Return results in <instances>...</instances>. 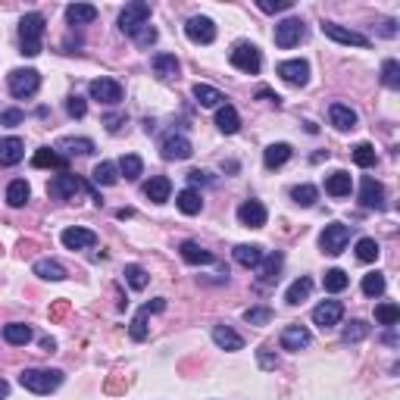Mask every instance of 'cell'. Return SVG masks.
<instances>
[{
  "instance_id": "obj_1",
  "label": "cell",
  "mask_w": 400,
  "mask_h": 400,
  "mask_svg": "<svg viewBox=\"0 0 400 400\" xmlns=\"http://www.w3.org/2000/svg\"><path fill=\"white\" fill-rule=\"evenodd\" d=\"M44 32H47V19L41 13H26L19 19V47L22 57H38L41 44H44Z\"/></svg>"
},
{
  "instance_id": "obj_2",
  "label": "cell",
  "mask_w": 400,
  "mask_h": 400,
  "mask_svg": "<svg viewBox=\"0 0 400 400\" xmlns=\"http://www.w3.org/2000/svg\"><path fill=\"white\" fill-rule=\"evenodd\" d=\"M82 191H88V194L94 197L100 204V194L91 188L88 182H82L79 175H69V172H59V175L50 178V184H47V194L53 197V200H73V197H79Z\"/></svg>"
},
{
  "instance_id": "obj_3",
  "label": "cell",
  "mask_w": 400,
  "mask_h": 400,
  "mask_svg": "<svg viewBox=\"0 0 400 400\" xmlns=\"http://www.w3.org/2000/svg\"><path fill=\"white\" fill-rule=\"evenodd\" d=\"M19 385L32 394H50L63 385V372L59 369H26L19 375Z\"/></svg>"
},
{
  "instance_id": "obj_4",
  "label": "cell",
  "mask_w": 400,
  "mask_h": 400,
  "mask_svg": "<svg viewBox=\"0 0 400 400\" xmlns=\"http://www.w3.org/2000/svg\"><path fill=\"white\" fill-rule=\"evenodd\" d=\"M147 22H151V3H144V0H135V3H128V7L119 13V32L128 35V38H135V35H138Z\"/></svg>"
},
{
  "instance_id": "obj_5",
  "label": "cell",
  "mask_w": 400,
  "mask_h": 400,
  "mask_svg": "<svg viewBox=\"0 0 400 400\" xmlns=\"http://www.w3.org/2000/svg\"><path fill=\"white\" fill-rule=\"evenodd\" d=\"M7 88H10V94L19 100L35 97L41 88V73L38 69H13V73L7 75Z\"/></svg>"
},
{
  "instance_id": "obj_6",
  "label": "cell",
  "mask_w": 400,
  "mask_h": 400,
  "mask_svg": "<svg viewBox=\"0 0 400 400\" xmlns=\"http://www.w3.org/2000/svg\"><path fill=\"white\" fill-rule=\"evenodd\" d=\"M229 59H231V66H235V69H241V73H247V75H256L263 69L260 50H256V44H247V41H241V44L231 47Z\"/></svg>"
},
{
  "instance_id": "obj_7",
  "label": "cell",
  "mask_w": 400,
  "mask_h": 400,
  "mask_svg": "<svg viewBox=\"0 0 400 400\" xmlns=\"http://www.w3.org/2000/svg\"><path fill=\"white\" fill-rule=\"evenodd\" d=\"M347 241H350V225H344V222L325 225V231L319 235V247H322V254H328V256H338L347 247Z\"/></svg>"
},
{
  "instance_id": "obj_8",
  "label": "cell",
  "mask_w": 400,
  "mask_h": 400,
  "mask_svg": "<svg viewBox=\"0 0 400 400\" xmlns=\"http://www.w3.org/2000/svg\"><path fill=\"white\" fill-rule=\"evenodd\" d=\"M307 35V26H303V19H297V16H288V19H282L276 26V44L282 47V50H291L294 44H301V38Z\"/></svg>"
},
{
  "instance_id": "obj_9",
  "label": "cell",
  "mask_w": 400,
  "mask_h": 400,
  "mask_svg": "<svg viewBox=\"0 0 400 400\" xmlns=\"http://www.w3.org/2000/svg\"><path fill=\"white\" fill-rule=\"evenodd\" d=\"M184 35H188V41H194V44H213V41H216V22H213L210 16H191V19L184 22Z\"/></svg>"
},
{
  "instance_id": "obj_10",
  "label": "cell",
  "mask_w": 400,
  "mask_h": 400,
  "mask_svg": "<svg viewBox=\"0 0 400 400\" xmlns=\"http://www.w3.org/2000/svg\"><path fill=\"white\" fill-rule=\"evenodd\" d=\"M88 94H91V100H100V104H106V106H116L125 91L116 79H94L91 85H88Z\"/></svg>"
},
{
  "instance_id": "obj_11",
  "label": "cell",
  "mask_w": 400,
  "mask_h": 400,
  "mask_svg": "<svg viewBox=\"0 0 400 400\" xmlns=\"http://www.w3.org/2000/svg\"><path fill=\"white\" fill-rule=\"evenodd\" d=\"M163 309H166V297H157V301L144 303V307L138 309V316L131 319V328H128L131 341H147V316H151V313H163Z\"/></svg>"
},
{
  "instance_id": "obj_12",
  "label": "cell",
  "mask_w": 400,
  "mask_h": 400,
  "mask_svg": "<svg viewBox=\"0 0 400 400\" xmlns=\"http://www.w3.org/2000/svg\"><path fill=\"white\" fill-rule=\"evenodd\" d=\"M322 35L332 41H338V44H347V47H369V38L360 32H350V28L338 26V22H322Z\"/></svg>"
},
{
  "instance_id": "obj_13",
  "label": "cell",
  "mask_w": 400,
  "mask_h": 400,
  "mask_svg": "<svg viewBox=\"0 0 400 400\" xmlns=\"http://www.w3.org/2000/svg\"><path fill=\"white\" fill-rule=\"evenodd\" d=\"M160 153H163V160H175V163H178V160H188L191 153H194V144H191L184 135H175V131H172V135H166V138H163Z\"/></svg>"
},
{
  "instance_id": "obj_14",
  "label": "cell",
  "mask_w": 400,
  "mask_h": 400,
  "mask_svg": "<svg viewBox=\"0 0 400 400\" xmlns=\"http://www.w3.org/2000/svg\"><path fill=\"white\" fill-rule=\"evenodd\" d=\"M360 204L366 210H385V188L372 175H363L360 182Z\"/></svg>"
},
{
  "instance_id": "obj_15",
  "label": "cell",
  "mask_w": 400,
  "mask_h": 400,
  "mask_svg": "<svg viewBox=\"0 0 400 400\" xmlns=\"http://www.w3.org/2000/svg\"><path fill=\"white\" fill-rule=\"evenodd\" d=\"M341 319H344V303L341 301H322L319 307L313 309V322L322 328V332L332 328V325H338Z\"/></svg>"
},
{
  "instance_id": "obj_16",
  "label": "cell",
  "mask_w": 400,
  "mask_h": 400,
  "mask_svg": "<svg viewBox=\"0 0 400 400\" xmlns=\"http://www.w3.org/2000/svg\"><path fill=\"white\" fill-rule=\"evenodd\" d=\"M278 75H282L288 85L303 88L309 82V63L307 59H285V63H278Z\"/></svg>"
},
{
  "instance_id": "obj_17",
  "label": "cell",
  "mask_w": 400,
  "mask_h": 400,
  "mask_svg": "<svg viewBox=\"0 0 400 400\" xmlns=\"http://www.w3.org/2000/svg\"><path fill=\"white\" fill-rule=\"evenodd\" d=\"M266 219H269V213H266V207H263L260 200H244V204L238 207V222L247 225V229H263Z\"/></svg>"
},
{
  "instance_id": "obj_18",
  "label": "cell",
  "mask_w": 400,
  "mask_h": 400,
  "mask_svg": "<svg viewBox=\"0 0 400 400\" xmlns=\"http://www.w3.org/2000/svg\"><path fill=\"white\" fill-rule=\"evenodd\" d=\"M59 241H63L69 250H88V247L97 244V235H94L91 229H79V225H73V229H66L63 235H59Z\"/></svg>"
},
{
  "instance_id": "obj_19",
  "label": "cell",
  "mask_w": 400,
  "mask_h": 400,
  "mask_svg": "<svg viewBox=\"0 0 400 400\" xmlns=\"http://www.w3.org/2000/svg\"><path fill=\"white\" fill-rule=\"evenodd\" d=\"M26 157V141L10 135V138H0V166H16Z\"/></svg>"
},
{
  "instance_id": "obj_20",
  "label": "cell",
  "mask_w": 400,
  "mask_h": 400,
  "mask_svg": "<svg viewBox=\"0 0 400 400\" xmlns=\"http://www.w3.org/2000/svg\"><path fill=\"white\" fill-rule=\"evenodd\" d=\"M328 119H332V125H335L338 131H354L356 122H360L356 110H350L347 104H332L328 106Z\"/></svg>"
},
{
  "instance_id": "obj_21",
  "label": "cell",
  "mask_w": 400,
  "mask_h": 400,
  "mask_svg": "<svg viewBox=\"0 0 400 400\" xmlns=\"http://www.w3.org/2000/svg\"><path fill=\"white\" fill-rule=\"evenodd\" d=\"M178 254H182V260L191 263V266H213V263H216V256H213L210 250H204L197 241H182L178 244Z\"/></svg>"
},
{
  "instance_id": "obj_22",
  "label": "cell",
  "mask_w": 400,
  "mask_h": 400,
  "mask_svg": "<svg viewBox=\"0 0 400 400\" xmlns=\"http://www.w3.org/2000/svg\"><path fill=\"white\" fill-rule=\"evenodd\" d=\"M307 344H309V328L307 325H288L282 332V350L297 354V350H303Z\"/></svg>"
},
{
  "instance_id": "obj_23",
  "label": "cell",
  "mask_w": 400,
  "mask_h": 400,
  "mask_svg": "<svg viewBox=\"0 0 400 400\" xmlns=\"http://www.w3.org/2000/svg\"><path fill=\"white\" fill-rule=\"evenodd\" d=\"M231 256H235V263H238V266H244V269H256L266 254H263L260 244H238V247L231 250Z\"/></svg>"
},
{
  "instance_id": "obj_24",
  "label": "cell",
  "mask_w": 400,
  "mask_h": 400,
  "mask_svg": "<svg viewBox=\"0 0 400 400\" xmlns=\"http://www.w3.org/2000/svg\"><path fill=\"white\" fill-rule=\"evenodd\" d=\"M175 207L184 213V216H197V213L204 210V197L197 188H182L175 194Z\"/></svg>"
},
{
  "instance_id": "obj_25",
  "label": "cell",
  "mask_w": 400,
  "mask_h": 400,
  "mask_svg": "<svg viewBox=\"0 0 400 400\" xmlns=\"http://www.w3.org/2000/svg\"><path fill=\"white\" fill-rule=\"evenodd\" d=\"M32 272L38 278H44V282H63V278L69 276L66 266H63V263H57V260H35Z\"/></svg>"
},
{
  "instance_id": "obj_26",
  "label": "cell",
  "mask_w": 400,
  "mask_h": 400,
  "mask_svg": "<svg viewBox=\"0 0 400 400\" xmlns=\"http://www.w3.org/2000/svg\"><path fill=\"white\" fill-rule=\"evenodd\" d=\"M94 19H97V7H91V3H69L66 7V22L69 26H91Z\"/></svg>"
},
{
  "instance_id": "obj_27",
  "label": "cell",
  "mask_w": 400,
  "mask_h": 400,
  "mask_svg": "<svg viewBox=\"0 0 400 400\" xmlns=\"http://www.w3.org/2000/svg\"><path fill=\"white\" fill-rule=\"evenodd\" d=\"M256 272H260V285H276L278 282V272H282V254H269L263 256V263L256 266Z\"/></svg>"
},
{
  "instance_id": "obj_28",
  "label": "cell",
  "mask_w": 400,
  "mask_h": 400,
  "mask_svg": "<svg viewBox=\"0 0 400 400\" xmlns=\"http://www.w3.org/2000/svg\"><path fill=\"white\" fill-rule=\"evenodd\" d=\"M53 151H63V157H88V153H94V141L88 138H59V144L53 147Z\"/></svg>"
},
{
  "instance_id": "obj_29",
  "label": "cell",
  "mask_w": 400,
  "mask_h": 400,
  "mask_svg": "<svg viewBox=\"0 0 400 400\" xmlns=\"http://www.w3.org/2000/svg\"><path fill=\"white\" fill-rule=\"evenodd\" d=\"M172 194V182L166 175H153L151 182L144 184V197L147 200H153V204H166Z\"/></svg>"
},
{
  "instance_id": "obj_30",
  "label": "cell",
  "mask_w": 400,
  "mask_h": 400,
  "mask_svg": "<svg viewBox=\"0 0 400 400\" xmlns=\"http://www.w3.org/2000/svg\"><path fill=\"white\" fill-rule=\"evenodd\" d=\"M213 341L222 350H244V338L229 325H213Z\"/></svg>"
},
{
  "instance_id": "obj_31",
  "label": "cell",
  "mask_w": 400,
  "mask_h": 400,
  "mask_svg": "<svg viewBox=\"0 0 400 400\" xmlns=\"http://www.w3.org/2000/svg\"><path fill=\"white\" fill-rule=\"evenodd\" d=\"M216 125L222 135H238V128H241V116H238V110L231 104H222L216 110Z\"/></svg>"
},
{
  "instance_id": "obj_32",
  "label": "cell",
  "mask_w": 400,
  "mask_h": 400,
  "mask_svg": "<svg viewBox=\"0 0 400 400\" xmlns=\"http://www.w3.org/2000/svg\"><path fill=\"white\" fill-rule=\"evenodd\" d=\"M291 144H285V141H278V144H269L266 151H263V163H266V169H278V166H285L291 160Z\"/></svg>"
},
{
  "instance_id": "obj_33",
  "label": "cell",
  "mask_w": 400,
  "mask_h": 400,
  "mask_svg": "<svg viewBox=\"0 0 400 400\" xmlns=\"http://www.w3.org/2000/svg\"><path fill=\"white\" fill-rule=\"evenodd\" d=\"M191 94H194V100L200 106H216V110H219V106L225 104V94L219 91V88H213V85H200V82H197V85L191 88Z\"/></svg>"
},
{
  "instance_id": "obj_34",
  "label": "cell",
  "mask_w": 400,
  "mask_h": 400,
  "mask_svg": "<svg viewBox=\"0 0 400 400\" xmlns=\"http://www.w3.org/2000/svg\"><path fill=\"white\" fill-rule=\"evenodd\" d=\"M178 69H182V66H178V57L175 53H157V57H153V73L160 75V79H178Z\"/></svg>"
},
{
  "instance_id": "obj_35",
  "label": "cell",
  "mask_w": 400,
  "mask_h": 400,
  "mask_svg": "<svg viewBox=\"0 0 400 400\" xmlns=\"http://www.w3.org/2000/svg\"><path fill=\"white\" fill-rule=\"evenodd\" d=\"M350 188H354V182H350V172H344V169L332 172V175L325 178V194H332V197H347Z\"/></svg>"
},
{
  "instance_id": "obj_36",
  "label": "cell",
  "mask_w": 400,
  "mask_h": 400,
  "mask_svg": "<svg viewBox=\"0 0 400 400\" xmlns=\"http://www.w3.org/2000/svg\"><path fill=\"white\" fill-rule=\"evenodd\" d=\"M32 338H35L32 328L22 325V322H10V325H3V341L13 344V347H26Z\"/></svg>"
},
{
  "instance_id": "obj_37",
  "label": "cell",
  "mask_w": 400,
  "mask_h": 400,
  "mask_svg": "<svg viewBox=\"0 0 400 400\" xmlns=\"http://www.w3.org/2000/svg\"><path fill=\"white\" fill-rule=\"evenodd\" d=\"M309 294H313V278H309V276H301L288 291H285V301H288L291 307H297V303L309 301Z\"/></svg>"
},
{
  "instance_id": "obj_38",
  "label": "cell",
  "mask_w": 400,
  "mask_h": 400,
  "mask_svg": "<svg viewBox=\"0 0 400 400\" xmlns=\"http://www.w3.org/2000/svg\"><path fill=\"white\" fill-rule=\"evenodd\" d=\"M116 169L125 175V182H138L141 172H144V160H141L138 153H125V157L116 163Z\"/></svg>"
},
{
  "instance_id": "obj_39",
  "label": "cell",
  "mask_w": 400,
  "mask_h": 400,
  "mask_svg": "<svg viewBox=\"0 0 400 400\" xmlns=\"http://www.w3.org/2000/svg\"><path fill=\"white\" fill-rule=\"evenodd\" d=\"M32 166H35V169H44V166H53V169H66V166H69V160H66L63 153L50 151V147H41V151L32 157Z\"/></svg>"
},
{
  "instance_id": "obj_40",
  "label": "cell",
  "mask_w": 400,
  "mask_h": 400,
  "mask_svg": "<svg viewBox=\"0 0 400 400\" xmlns=\"http://www.w3.org/2000/svg\"><path fill=\"white\" fill-rule=\"evenodd\" d=\"M28 197H32V188H28L26 178H16V182H10V188H7V204L10 207H26Z\"/></svg>"
},
{
  "instance_id": "obj_41",
  "label": "cell",
  "mask_w": 400,
  "mask_h": 400,
  "mask_svg": "<svg viewBox=\"0 0 400 400\" xmlns=\"http://www.w3.org/2000/svg\"><path fill=\"white\" fill-rule=\"evenodd\" d=\"M347 285H350V276L344 269H338V266H335V269H328L325 278H322V288H325L328 294H341Z\"/></svg>"
},
{
  "instance_id": "obj_42",
  "label": "cell",
  "mask_w": 400,
  "mask_h": 400,
  "mask_svg": "<svg viewBox=\"0 0 400 400\" xmlns=\"http://www.w3.org/2000/svg\"><path fill=\"white\" fill-rule=\"evenodd\" d=\"M91 178H94V184H104V188H113V184L119 182V169H116V163H97L94 166V172H91Z\"/></svg>"
},
{
  "instance_id": "obj_43",
  "label": "cell",
  "mask_w": 400,
  "mask_h": 400,
  "mask_svg": "<svg viewBox=\"0 0 400 400\" xmlns=\"http://www.w3.org/2000/svg\"><path fill=\"white\" fill-rule=\"evenodd\" d=\"M341 338H344V344H356V341H363V338H369V322L366 319H350L347 325H344Z\"/></svg>"
},
{
  "instance_id": "obj_44",
  "label": "cell",
  "mask_w": 400,
  "mask_h": 400,
  "mask_svg": "<svg viewBox=\"0 0 400 400\" xmlns=\"http://www.w3.org/2000/svg\"><path fill=\"white\" fill-rule=\"evenodd\" d=\"M379 254H381V247L375 238H360V241H356V260L360 263H375Z\"/></svg>"
},
{
  "instance_id": "obj_45",
  "label": "cell",
  "mask_w": 400,
  "mask_h": 400,
  "mask_svg": "<svg viewBox=\"0 0 400 400\" xmlns=\"http://www.w3.org/2000/svg\"><path fill=\"white\" fill-rule=\"evenodd\" d=\"M291 197H294L297 207H313L319 200V188L316 184H297V188H291Z\"/></svg>"
},
{
  "instance_id": "obj_46",
  "label": "cell",
  "mask_w": 400,
  "mask_h": 400,
  "mask_svg": "<svg viewBox=\"0 0 400 400\" xmlns=\"http://www.w3.org/2000/svg\"><path fill=\"white\" fill-rule=\"evenodd\" d=\"M125 282H128L135 291H144V288H147V282H151V276H147L144 266H138V263H131V266H125Z\"/></svg>"
},
{
  "instance_id": "obj_47",
  "label": "cell",
  "mask_w": 400,
  "mask_h": 400,
  "mask_svg": "<svg viewBox=\"0 0 400 400\" xmlns=\"http://www.w3.org/2000/svg\"><path fill=\"white\" fill-rule=\"evenodd\" d=\"M375 322L394 328L400 322V307H397V303H379V307H375Z\"/></svg>"
},
{
  "instance_id": "obj_48",
  "label": "cell",
  "mask_w": 400,
  "mask_h": 400,
  "mask_svg": "<svg viewBox=\"0 0 400 400\" xmlns=\"http://www.w3.org/2000/svg\"><path fill=\"white\" fill-rule=\"evenodd\" d=\"M381 82H385V88H391V91L400 88V63L397 59H385V63H381Z\"/></svg>"
},
{
  "instance_id": "obj_49",
  "label": "cell",
  "mask_w": 400,
  "mask_h": 400,
  "mask_svg": "<svg viewBox=\"0 0 400 400\" xmlns=\"http://www.w3.org/2000/svg\"><path fill=\"white\" fill-rule=\"evenodd\" d=\"M375 160H379V153H375V147L372 144H356L354 147V163L360 166V169H369V166H375Z\"/></svg>"
},
{
  "instance_id": "obj_50",
  "label": "cell",
  "mask_w": 400,
  "mask_h": 400,
  "mask_svg": "<svg viewBox=\"0 0 400 400\" xmlns=\"http://www.w3.org/2000/svg\"><path fill=\"white\" fill-rule=\"evenodd\" d=\"M363 294L366 297L385 294V276H381V272H369V276H363Z\"/></svg>"
},
{
  "instance_id": "obj_51",
  "label": "cell",
  "mask_w": 400,
  "mask_h": 400,
  "mask_svg": "<svg viewBox=\"0 0 400 400\" xmlns=\"http://www.w3.org/2000/svg\"><path fill=\"white\" fill-rule=\"evenodd\" d=\"M244 322H250V325H269L272 322V309L269 307H254L244 313Z\"/></svg>"
},
{
  "instance_id": "obj_52",
  "label": "cell",
  "mask_w": 400,
  "mask_h": 400,
  "mask_svg": "<svg viewBox=\"0 0 400 400\" xmlns=\"http://www.w3.org/2000/svg\"><path fill=\"white\" fill-rule=\"evenodd\" d=\"M66 113H69L73 119H82V116L88 113V100H85V97H79V94H73V97L66 100Z\"/></svg>"
},
{
  "instance_id": "obj_53",
  "label": "cell",
  "mask_w": 400,
  "mask_h": 400,
  "mask_svg": "<svg viewBox=\"0 0 400 400\" xmlns=\"http://www.w3.org/2000/svg\"><path fill=\"white\" fill-rule=\"evenodd\" d=\"M294 7V0H260L263 13H285V10Z\"/></svg>"
},
{
  "instance_id": "obj_54",
  "label": "cell",
  "mask_w": 400,
  "mask_h": 400,
  "mask_svg": "<svg viewBox=\"0 0 400 400\" xmlns=\"http://www.w3.org/2000/svg\"><path fill=\"white\" fill-rule=\"evenodd\" d=\"M131 41H135V44H138V47H151V44H157V28H153L151 22H147V26L141 28V32L135 35V38H131Z\"/></svg>"
},
{
  "instance_id": "obj_55",
  "label": "cell",
  "mask_w": 400,
  "mask_h": 400,
  "mask_svg": "<svg viewBox=\"0 0 400 400\" xmlns=\"http://www.w3.org/2000/svg\"><path fill=\"white\" fill-rule=\"evenodd\" d=\"M26 122V113L22 110H3L0 113V125H7V128H16V125Z\"/></svg>"
},
{
  "instance_id": "obj_56",
  "label": "cell",
  "mask_w": 400,
  "mask_h": 400,
  "mask_svg": "<svg viewBox=\"0 0 400 400\" xmlns=\"http://www.w3.org/2000/svg\"><path fill=\"white\" fill-rule=\"evenodd\" d=\"M188 182H191V188H194V184H204V182H210V172L194 169V172H188Z\"/></svg>"
},
{
  "instance_id": "obj_57",
  "label": "cell",
  "mask_w": 400,
  "mask_h": 400,
  "mask_svg": "<svg viewBox=\"0 0 400 400\" xmlns=\"http://www.w3.org/2000/svg\"><path fill=\"white\" fill-rule=\"evenodd\" d=\"M256 97H263V100H269V104H282V97H278L276 91H269V88H260V91H256Z\"/></svg>"
},
{
  "instance_id": "obj_58",
  "label": "cell",
  "mask_w": 400,
  "mask_h": 400,
  "mask_svg": "<svg viewBox=\"0 0 400 400\" xmlns=\"http://www.w3.org/2000/svg\"><path fill=\"white\" fill-rule=\"evenodd\" d=\"M125 122V116H106L104 119V125H106V131H119V125Z\"/></svg>"
},
{
  "instance_id": "obj_59",
  "label": "cell",
  "mask_w": 400,
  "mask_h": 400,
  "mask_svg": "<svg viewBox=\"0 0 400 400\" xmlns=\"http://www.w3.org/2000/svg\"><path fill=\"white\" fill-rule=\"evenodd\" d=\"M381 35H388V38H394V35H397V28H394V22H385V28H381Z\"/></svg>"
},
{
  "instance_id": "obj_60",
  "label": "cell",
  "mask_w": 400,
  "mask_h": 400,
  "mask_svg": "<svg viewBox=\"0 0 400 400\" xmlns=\"http://www.w3.org/2000/svg\"><path fill=\"white\" fill-rule=\"evenodd\" d=\"M41 347H44V350H57V341H53V338H44V341H41Z\"/></svg>"
},
{
  "instance_id": "obj_61",
  "label": "cell",
  "mask_w": 400,
  "mask_h": 400,
  "mask_svg": "<svg viewBox=\"0 0 400 400\" xmlns=\"http://www.w3.org/2000/svg\"><path fill=\"white\" fill-rule=\"evenodd\" d=\"M7 394H10V385H7V381H3V379H0V400L7 397Z\"/></svg>"
},
{
  "instance_id": "obj_62",
  "label": "cell",
  "mask_w": 400,
  "mask_h": 400,
  "mask_svg": "<svg viewBox=\"0 0 400 400\" xmlns=\"http://www.w3.org/2000/svg\"><path fill=\"white\" fill-rule=\"evenodd\" d=\"M116 216H119V219H131V216H135V210H119Z\"/></svg>"
}]
</instances>
